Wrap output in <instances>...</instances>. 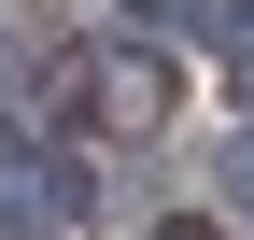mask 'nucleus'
<instances>
[{"mask_svg":"<svg viewBox=\"0 0 254 240\" xmlns=\"http://www.w3.org/2000/svg\"><path fill=\"white\" fill-rule=\"evenodd\" d=\"M28 85H43L57 127H155V113H170V57L155 43H57Z\"/></svg>","mask_w":254,"mask_h":240,"instance_id":"1","label":"nucleus"},{"mask_svg":"<svg viewBox=\"0 0 254 240\" xmlns=\"http://www.w3.org/2000/svg\"><path fill=\"white\" fill-rule=\"evenodd\" d=\"M57 226H85V170L57 141H0V240H57Z\"/></svg>","mask_w":254,"mask_h":240,"instance_id":"2","label":"nucleus"},{"mask_svg":"<svg viewBox=\"0 0 254 240\" xmlns=\"http://www.w3.org/2000/svg\"><path fill=\"white\" fill-rule=\"evenodd\" d=\"M240 99H254V57H240Z\"/></svg>","mask_w":254,"mask_h":240,"instance_id":"6","label":"nucleus"},{"mask_svg":"<svg viewBox=\"0 0 254 240\" xmlns=\"http://www.w3.org/2000/svg\"><path fill=\"white\" fill-rule=\"evenodd\" d=\"M155 240H212V226H155Z\"/></svg>","mask_w":254,"mask_h":240,"instance_id":"5","label":"nucleus"},{"mask_svg":"<svg viewBox=\"0 0 254 240\" xmlns=\"http://www.w3.org/2000/svg\"><path fill=\"white\" fill-rule=\"evenodd\" d=\"M198 43H226V57H254V0H170Z\"/></svg>","mask_w":254,"mask_h":240,"instance_id":"3","label":"nucleus"},{"mask_svg":"<svg viewBox=\"0 0 254 240\" xmlns=\"http://www.w3.org/2000/svg\"><path fill=\"white\" fill-rule=\"evenodd\" d=\"M226 198H240V212H254V141H226Z\"/></svg>","mask_w":254,"mask_h":240,"instance_id":"4","label":"nucleus"}]
</instances>
